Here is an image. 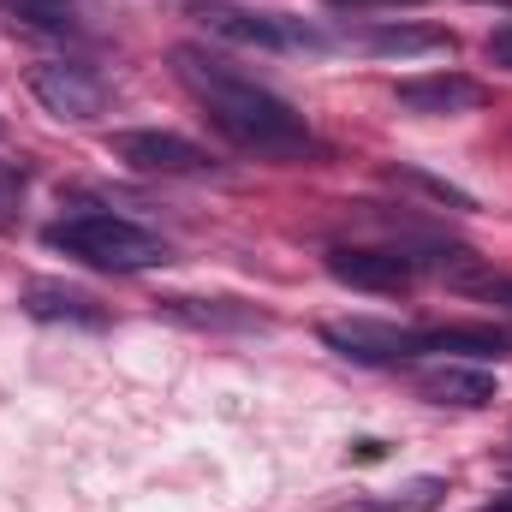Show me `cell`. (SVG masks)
Returning <instances> with one entry per match:
<instances>
[{
	"mask_svg": "<svg viewBox=\"0 0 512 512\" xmlns=\"http://www.w3.org/2000/svg\"><path fill=\"white\" fill-rule=\"evenodd\" d=\"M173 72L197 96L203 120L221 131L239 155L274 161V167H292V161H316L322 155V137L310 131V120L280 90L256 84L251 72H239L221 54H209L203 42H179L173 48Z\"/></svg>",
	"mask_w": 512,
	"mask_h": 512,
	"instance_id": "cell-1",
	"label": "cell"
},
{
	"mask_svg": "<svg viewBox=\"0 0 512 512\" xmlns=\"http://www.w3.org/2000/svg\"><path fill=\"white\" fill-rule=\"evenodd\" d=\"M48 245L66 251L72 262H84V268H102V274H143V268H155V262L173 256L161 233L137 227L126 215H108V209H78V215L54 221Z\"/></svg>",
	"mask_w": 512,
	"mask_h": 512,
	"instance_id": "cell-2",
	"label": "cell"
},
{
	"mask_svg": "<svg viewBox=\"0 0 512 512\" xmlns=\"http://www.w3.org/2000/svg\"><path fill=\"white\" fill-rule=\"evenodd\" d=\"M203 30L233 42V48H262V54H322L334 36H322L316 24L304 18H286V12H251V6H227V0H203L197 6Z\"/></svg>",
	"mask_w": 512,
	"mask_h": 512,
	"instance_id": "cell-3",
	"label": "cell"
},
{
	"mask_svg": "<svg viewBox=\"0 0 512 512\" xmlns=\"http://www.w3.org/2000/svg\"><path fill=\"white\" fill-rule=\"evenodd\" d=\"M108 149H114V161H126L131 173H149V179H209V173H221V161L197 137H179V131L161 126L114 131Z\"/></svg>",
	"mask_w": 512,
	"mask_h": 512,
	"instance_id": "cell-4",
	"label": "cell"
},
{
	"mask_svg": "<svg viewBox=\"0 0 512 512\" xmlns=\"http://www.w3.org/2000/svg\"><path fill=\"white\" fill-rule=\"evenodd\" d=\"M30 96L54 114V120H72V126H90L108 114V78L90 72L84 60H42L30 66Z\"/></svg>",
	"mask_w": 512,
	"mask_h": 512,
	"instance_id": "cell-5",
	"label": "cell"
},
{
	"mask_svg": "<svg viewBox=\"0 0 512 512\" xmlns=\"http://www.w3.org/2000/svg\"><path fill=\"white\" fill-rule=\"evenodd\" d=\"M328 274L352 292H370V298H405L417 286V262L405 245H328Z\"/></svg>",
	"mask_w": 512,
	"mask_h": 512,
	"instance_id": "cell-6",
	"label": "cell"
},
{
	"mask_svg": "<svg viewBox=\"0 0 512 512\" xmlns=\"http://www.w3.org/2000/svg\"><path fill=\"white\" fill-rule=\"evenodd\" d=\"M322 346L352 358V364H417L423 358V328H399V322H376V316H352V322H322Z\"/></svg>",
	"mask_w": 512,
	"mask_h": 512,
	"instance_id": "cell-7",
	"label": "cell"
},
{
	"mask_svg": "<svg viewBox=\"0 0 512 512\" xmlns=\"http://www.w3.org/2000/svg\"><path fill=\"white\" fill-rule=\"evenodd\" d=\"M483 102H489V90L471 72H417V78L393 84V108L417 114V120H459V114H477Z\"/></svg>",
	"mask_w": 512,
	"mask_h": 512,
	"instance_id": "cell-8",
	"label": "cell"
},
{
	"mask_svg": "<svg viewBox=\"0 0 512 512\" xmlns=\"http://www.w3.org/2000/svg\"><path fill=\"white\" fill-rule=\"evenodd\" d=\"M417 393L429 405H447V411H489L501 399V382L483 370V364H465V358H447L435 370L417 376Z\"/></svg>",
	"mask_w": 512,
	"mask_h": 512,
	"instance_id": "cell-9",
	"label": "cell"
},
{
	"mask_svg": "<svg viewBox=\"0 0 512 512\" xmlns=\"http://www.w3.org/2000/svg\"><path fill=\"white\" fill-rule=\"evenodd\" d=\"M346 42L358 54H376V60H417V54H441L453 48L447 30H429V24H399V18H376V24H352Z\"/></svg>",
	"mask_w": 512,
	"mask_h": 512,
	"instance_id": "cell-10",
	"label": "cell"
},
{
	"mask_svg": "<svg viewBox=\"0 0 512 512\" xmlns=\"http://www.w3.org/2000/svg\"><path fill=\"white\" fill-rule=\"evenodd\" d=\"M24 310L36 316V322H72V328H108V310L90 298V292H78V286H60V280H36L30 292H24Z\"/></svg>",
	"mask_w": 512,
	"mask_h": 512,
	"instance_id": "cell-11",
	"label": "cell"
},
{
	"mask_svg": "<svg viewBox=\"0 0 512 512\" xmlns=\"http://www.w3.org/2000/svg\"><path fill=\"white\" fill-rule=\"evenodd\" d=\"M382 185L411 191V197H423V203H435V209H447V215H477V197H471L465 185H453V179H441V173H429V167H417V161H382Z\"/></svg>",
	"mask_w": 512,
	"mask_h": 512,
	"instance_id": "cell-12",
	"label": "cell"
},
{
	"mask_svg": "<svg viewBox=\"0 0 512 512\" xmlns=\"http://www.w3.org/2000/svg\"><path fill=\"white\" fill-rule=\"evenodd\" d=\"M12 18H24L30 30H48V36H84V6L78 0H0Z\"/></svg>",
	"mask_w": 512,
	"mask_h": 512,
	"instance_id": "cell-13",
	"label": "cell"
},
{
	"mask_svg": "<svg viewBox=\"0 0 512 512\" xmlns=\"http://www.w3.org/2000/svg\"><path fill=\"white\" fill-rule=\"evenodd\" d=\"M167 310L179 322H197V328H262L256 310H227V298H167Z\"/></svg>",
	"mask_w": 512,
	"mask_h": 512,
	"instance_id": "cell-14",
	"label": "cell"
},
{
	"mask_svg": "<svg viewBox=\"0 0 512 512\" xmlns=\"http://www.w3.org/2000/svg\"><path fill=\"white\" fill-rule=\"evenodd\" d=\"M435 501H441V483H435V477H423V483H411V489H405V501H370L364 512H429Z\"/></svg>",
	"mask_w": 512,
	"mask_h": 512,
	"instance_id": "cell-15",
	"label": "cell"
},
{
	"mask_svg": "<svg viewBox=\"0 0 512 512\" xmlns=\"http://www.w3.org/2000/svg\"><path fill=\"white\" fill-rule=\"evenodd\" d=\"M18 203H24V173L0 161V227H12V221H18Z\"/></svg>",
	"mask_w": 512,
	"mask_h": 512,
	"instance_id": "cell-16",
	"label": "cell"
},
{
	"mask_svg": "<svg viewBox=\"0 0 512 512\" xmlns=\"http://www.w3.org/2000/svg\"><path fill=\"white\" fill-rule=\"evenodd\" d=\"M465 292H477V298H489V304L512 310V274H471Z\"/></svg>",
	"mask_w": 512,
	"mask_h": 512,
	"instance_id": "cell-17",
	"label": "cell"
},
{
	"mask_svg": "<svg viewBox=\"0 0 512 512\" xmlns=\"http://www.w3.org/2000/svg\"><path fill=\"white\" fill-rule=\"evenodd\" d=\"M483 54H489V66H501V72H512V18H507V24H495V30H489Z\"/></svg>",
	"mask_w": 512,
	"mask_h": 512,
	"instance_id": "cell-18",
	"label": "cell"
},
{
	"mask_svg": "<svg viewBox=\"0 0 512 512\" xmlns=\"http://www.w3.org/2000/svg\"><path fill=\"white\" fill-rule=\"evenodd\" d=\"M334 6H352V12H370V6H411V0H334Z\"/></svg>",
	"mask_w": 512,
	"mask_h": 512,
	"instance_id": "cell-19",
	"label": "cell"
},
{
	"mask_svg": "<svg viewBox=\"0 0 512 512\" xmlns=\"http://www.w3.org/2000/svg\"><path fill=\"white\" fill-rule=\"evenodd\" d=\"M477 512H512V495H495L489 507H477Z\"/></svg>",
	"mask_w": 512,
	"mask_h": 512,
	"instance_id": "cell-20",
	"label": "cell"
},
{
	"mask_svg": "<svg viewBox=\"0 0 512 512\" xmlns=\"http://www.w3.org/2000/svg\"><path fill=\"white\" fill-rule=\"evenodd\" d=\"M507 6H512V0H507Z\"/></svg>",
	"mask_w": 512,
	"mask_h": 512,
	"instance_id": "cell-21",
	"label": "cell"
}]
</instances>
